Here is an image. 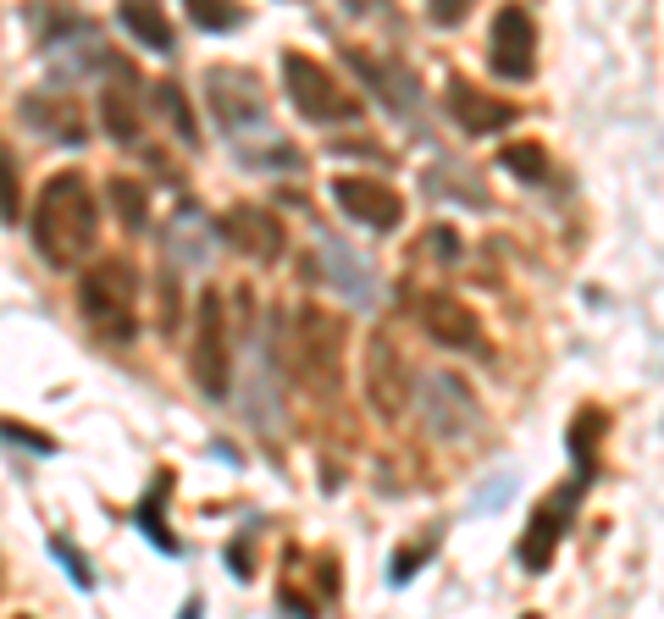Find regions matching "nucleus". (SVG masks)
Listing matches in <instances>:
<instances>
[{
  "instance_id": "obj_8",
  "label": "nucleus",
  "mask_w": 664,
  "mask_h": 619,
  "mask_svg": "<svg viewBox=\"0 0 664 619\" xmlns=\"http://www.w3.org/2000/svg\"><path fill=\"white\" fill-rule=\"evenodd\" d=\"M581 492H587V481L570 476L559 492H548V498L532 509V520H526V531H521V542H515V564H521L526 575H543V569L554 564V553H559V542H565L570 520H576Z\"/></svg>"
},
{
  "instance_id": "obj_18",
  "label": "nucleus",
  "mask_w": 664,
  "mask_h": 619,
  "mask_svg": "<svg viewBox=\"0 0 664 619\" xmlns=\"http://www.w3.org/2000/svg\"><path fill=\"white\" fill-rule=\"evenodd\" d=\"M18 117H23V122H34L45 139L84 145V117H78V106H73L67 95H29V100L18 106Z\"/></svg>"
},
{
  "instance_id": "obj_9",
  "label": "nucleus",
  "mask_w": 664,
  "mask_h": 619,
  "mask_svg": "<svg viewBox=\"0 0 664 619\" xmlns=\"http://www.w3.org/2000/svg\"><path fill=\"white\" fill-rule=\"evenodd\" d=\"M416 321H421V332H427L438 349L488 354V327H482V316H476L465 299H454V294H421V299H416Z\"/></svg>"
},
{
  "instance_id": "obj_30",
  "label": "nucleus",
  "mask_w": 664,
  "mask_h": 619,
  "mask_svg": "<svg viewBox=\"0 0 664 619\" xmlns=\"http://www.w3.org/2000/svg\"><path fill=\"white\" fill-rule=\"evenodd\" d=\"M432 547H438V536H427V542H405V547L394 553V586H405V580L416 575V564H421Z\"/></svg>"
},
{
  "instance_id": "obj_20",
  "label": "nucleus",
  "mask_w": 664,
  "mask_h": 619,
  "mask_svg": "<svg viewBox=\"0 0 664 619\" xmlns=\"http://www.w3.org/2000/svg\"><path fill=\"white\" fill-rule=\"evenodd\" d=\"M122 29L139 40V45H150V51H172L178 40H172V23H167V12L156 7V0H122Z\"/></svg>"
},
{
  "instance_id": "obj_25",
  "label": "nucleus",
  "mask_w": 664,
  "mask_h": 619,
  "mask_svg": "<svg viewBox=\"0 0 664 619\" xmlns=\"http://www.w3.org/2000/svg\"><path fill=\"white\" fill-rule=\"evenodd\" d=\"M189 18L205 29V34H227L244 23V7L238 0H189Z\"/></svg>"
},
{
  "instance_id": "obj_6",
  "label": "nucleus",
  "mask_w": 664,
  "mask_h": 619,
  "mask_svg": "<svg viewBox=\"0 0 664 619\" xmlns=\"http://www.w3.org/2000/svg\"><path fill=\"white\" fill-rule=\"evenodd\" d=\"M361 387H366V409L377 420H399L416 398V371L405 360V349L388 332L366 338V360H361Z\"/></svg>"
},
{
  "instance_id": "obj_1",
  "label": "nucleus",
  "mask_w": 664,
  "mask_h": 619,
  "mask_svg": "<svg viewBox=\"0 0 664 619\" xmlns=\"http://www.w3.org/2000/svg\"><path fill=\"white\" fill-rule=\"evenodd\" d=\"M29 227H34V244H40V255L51 266L89 260V249L100 244V200H95L89 178L84 172H56L40 189Z\"/></svg>"
},
{
  "instance_id": "obj_5",
  "label": "nucleus",
  "mask_w": 664,
  "mask_h": 619,
  "mask_svg": "<svg viewBox=\"0 0 664 619\" xmlns=\"http://www.w3.org/2000/svg\"><path fill=\"white\" fill-rule=\"evenodd\" d=\"M189 376L194 387L222 404L233 393V332H227V299L216 288L200 294L194 305V343H189Z\"/></svg>"
},
{
  "instance_id": "obj_24",
  "label": "nucleus",
  "mask_w": 664,
  "mask_h": 619,
  "mask_svg": "<svg viewBox=\"0 0 664 619\" xmlns=\"http://www.w3.org/2000/svg\"><path fill=\"white\" fill-rule=\"evenodd\" d=\"M0 222L7 227L23 222V161L7 139H0Z\"/></svg>"
},
{
  "instance_id": "obj_11",
  "label": "nucleus",
  "mask_w": 664,
  "mask_h": 619,
  "mask_svg": "<svg viewBox=\"0 0 664 619\" xmlns=\"http://www.w3.org/2000/svg\"><path fill=\"white\" fill-rule=\"evenodd\" d=\"M332 200H339V211L372 233H394L405 222V194L383 178H361V172H344L332 178Z\"/></svg>"
},
{
  "instance_id": "obj_15",
  "label": "nucleus",
  "mask_w": 664,
  "mask_h": 619,
  "mask_svg": "<svg viewBox=\"0 0 664 619\" xmlns=\"http://www.w3.org/2000/svg\"><path fill=\"white\" fill-rule=\"evenodd\" d=\"M421 415H427V426L438 431V437H465V426H476V398H471V387L460 382V376H449V371H432V376H421Z\"/></svg>"
},
{
  "instance_id": "obj_14",
  "label": "nucleus",
  "mask_w": 664,
  "mask_h": 619,
  "mask_svg": "<svg viewBox=\"0 0 664 619\" xmlns=\"http://www.w3.org/2000/svg\"><path fill=\"white\" fill-rule=\"evenodd\" d=\"M222 238H227L244 260H260V266L282 260V249H288V227H282L266 205H227V211H222Z\"/></svg>"
},
{
  "instance_id": "obj_21",
  "label": "nucleus",
  "mask_w": 664,
  "mask_h": 619,
  "mask_svg": "<svg viewBox=\"0 0 664 619\" xmlns=\"http://www.w3.org/2000/svg\"><path fill=\"white\" fill-rule=\"evenodd\" d=\"M167 498H172V470H156V481H150V492H144V503H139V531L161 547V553H178V536L167 531Z\"/></svg>"
},
{
  "instance_id": "obj_16",
  "label": "nucleus",
  "mask_w": 664,
  "mask_h": 619,
  "mask_svg": "<svg viewBox=\"0 0 664 619\" xmlns=\"http://www.w3.org/2000/svg\"><path fill=\"white\" fill-rule=\"evenodd\" d=\"M603 437H609V409L603 404H581L565 426V448H570V465L581 481H592L598 459H603Z\"/></svg>"
},
{
  "instance_id": "obj_3",
  "label": "nucleus",
  "mask_w": 664,
  "mask_h": 619,
  "mask_svg": "<svg viewBox=\"0 0 664 619\" xmlns=\"http://www.w3.org/2000/svg\"><path fill=\"white\" fill-rule=\"evenodd\" d=\"M293 376L304 393L332 398L344 382V316H332L321 305H299L293 316Z\"/></svg>"
},
{
  "instance_id": "obj_26",
  "label": "nucleus",
  "mask_w": 664,
  "mask_h": 619,
  "mask_svg": "<svg viewBox=\"0 0 664 619\" xmlns=\"http://www.w3.org/2000/svg\"><path fill=\"white\" fill-rule=\"evenodd\" d=\"M344 62H350V67L372 84V95H377L383 106H405V89H394V84H388V67H383V62H372L366 51H344Z\"/></svg>"
},
{
  "instance_id": "obj_29",
  "label": "nucleus",
  "mask_w": 664,
  "mask_h": 619,
  "mask_svg": "<svg viewBox=\"0 0 664 619\" xmlns=\"http://www.w3.org/2000/svg\"><path fill=\"white\" fill-rule=\"evenodd\" d=\"M339 591H344V575H339V553H315V597L326 602H339Z\"/></svg>"
},
{
  "instance_id": "obj_17",
  "label": "nucleus",
  "mask_w": 664,
  "mask_h": 619,
  "mask_svg": "<svg viewBox=\"0 0 664 619\" xmlns=\"http://www.w3.org/2000/svg\"><path fill=\"white\" fill-rule=\"evenodd\" d=\"M321 277L339 288L344 299H355V305H372V299H377L372 266H366L355 249H344V244H321Z\"/></svg>"
},
{
  "instance_id": "obj_13",
  "label": "nucleus",
  "mask_w": 664,
  "mask_h": 619,
  "mask_svg": "<svg viewBox=\"0 0 664 619\" xmlns=\"http://www.w3.org/2000/svg\"><path fill=\"white\" fill-rule=\"evenodd\" d=\"M443 106H449V117H454L471 139H488V134H504L510 122H521V106H515V100L488 95V89H482V84H471V78H449Z\"/></svg>"
},
{
  "instance_id": "obj_10",
  "label": "nucleus",
  "mask_w": 664,
  "mask_h": 619,
  "mask_svg": "<svg viewBox=\"0 0 664 619\" xmlns=\"http://www.w3.org/2000/svg\"><path fill=\"white\" fill-rule=\"evenodd\" d=\"M100 122L111 145H133L144 128V78L128 56L106 62V89H100Z\"/></svg>"
},
{
  "instance_id": "obj_2",
  "label": "nucleus",
  "mask_w": 664,
  "mask_h": 619,
  "mask_svg": "<svg viewBox=\"0 0 664 619\" xmlns=\"http://www.w3.org/2000/svg\"><path fill=\"white\" fill-rule=\"evenodd\" d=\"M78 310L100 338L128 343L139 332V266L128 255H100L78 277Z\"/></svg>"
},
{
  "instance_id": "obj_32",
  "label": "nucleus",
  "mask_w": 664,
  "mask_h": 619,
  "mask_svg": "<svg viewBox=\"0 0 664 619\" xmlns=\"http://www.w3.org/2000/svg\"><path fill=\"white\" fill-rule=\"evenodd\" d=\"M427 12H432V23L454 29V23H465V18H471V0H427Z\"/></svg>"
},
{
  "instance_id": "obj_28",
  "label": "nucleus",
  "mask_w": 664,
  "mask_h": 619,
  "mask_svg": "<svg viewBox=\"0 0 664 619\" xmlns=\"http://www.w3.org/2000/svg\"><path fill=\"white\" fill-rule=\"evenodd\" d=\"M51 553H56V558L67 564V575H73V580H78L84 591H95V569H89V558H84V553H78V547H73L67 536H51Z\"/></svg>"
},
{
  "instance_id": "obj_27",
  "label": "nucleus",
  "mask_w": 664,
  "mask_h": 619,
  "mask_svg": "<svg viewBox=\"0 0 664 619\" xmlns=\"http://www.w3.org/2000/svg\"><path fill=\"white\" fill-rule=\"evenodd\" d=\"M427 255H438V266H454V260H460V238H454L449 227H432V233H421V238L410 244V260H427Z\"/></svg>"
},
{
  "instance_id": "obj_31",
  "label": "nucleus",
  "mask_w": 664,
  "mask_h": 619,
  "mask_svg": "<svg viewBox=\"0 0 664 619\" xmlns=\"http://www.w3.org/2000/svg\"><path fill=\"white\" fill-rule=\"evenodd\" d=\"M0 437H7V442H18V448H34V453H56V442H51L45 431H34V426H18V420H0Z\"/></svg>"
},
{
  "instance_id": "obj_12",
  "label": "nucleus",
  "mask_w": 664,
  "mask_h": 619,
  "mask_svg": "<svg viewBox=\"0 0 664 619\" xmlns=\"http://www.w3.org/2000/svg\"><path fill=\"white\" fill-rule=\"evenodd\" d=\"M488 62H493V73L510 78V84H526V78L537 73V23H532L526 7H504V12L493 18Z\"/></svg>"
},
{
  "instance_id": "obj_19",
  "label": "nucleus",
  "mask_w": 664,
  "mask_h": 619,
  "mask_svg": "<svg viewBox=\"0 0 664 619\" xmlns=\"http://www.w3.org/2000/svg\"><path fill=\"white\" fill-rule=\"evenodd\" d=\"M144 106H156V122H167L183 145H200V117H194L189 89L178 78H161L156 89H144Z\"/></svg>"
},
{
  "instance_id": "obj_4",
  "label": "nucleus",
  "mask_w": 664,
  "mask_h": 619,
  "mask_svg": "<svg viewBox=\"0 0 664 619\" xmlns=\"http://www.w3.org/2000/svg\"><path fill=\"white\" fill-rule=\"evenodd\" d=\"M282 89H288V106L304 122H355L366 111L344 89L339 73H332L326 62H315V56H304V51H282Z\"/></svg>"
},
{
  "instance_id": "obj_23",
  "label": "nucleus",
  "mask_w": 664,
  "mask_h": 619,
  "mask_svg": "<svg viewBox=\"0 0 664 619\" xmlns=\"http://www.w3.org/2000/svg\"><path fill=\"white\" fill-rule=\"evenodd\" d=\"M106 205H111V216L128 233H144V222H150V189L139 178H111L106 183Z\"/></svg>"
},
{
  "instance_id": "obj_22",
  "label": "nucleus",
  "mask_w": 664,
  "mask_h": 619,
  "mask_svg": "<svg viewBox=\"0 0 664 619\" xmlns=\"http://www.w3.org/2000/svg\"><path fill=\"white\" fill-rule=\"evenodd\" d=\"M499 167L515 172L521 183H548V178H554V156H548V145H537V139H510V145L499 150Z\"/></svg>"
},
{
  "instance_id": "obj_7",
  "label": "nucleus",
  "mask_w": 664,
  "mask_h": 619,
  "mask_svg": "<svg viewBox=\"0 0 664 619\" xmlns=\"http://www.w3.org/2000/svg\"><path fill=\"white\" fill-rule=\"evenodd\" d=\"M205 100H211V117L227 128V134H271V100L260 89V78L249 67H211L205 73Z\"/></svg>"
}]
</instances>
